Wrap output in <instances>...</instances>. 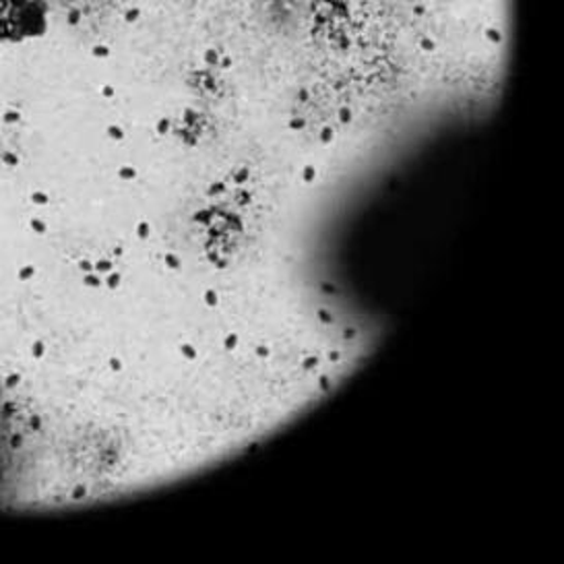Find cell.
Wrapping results in <instances>:
<instances>
[{"label":"cell","instance_id":"cell-1","mask_svg":"<svg viewBox=\"0 0 564 564\" xmlns=\"http://www.w3.org/2000/svg\"><path fill=\"white\" fill-rule=\"evenodd\" d=\"M48 30L44 0H0V48L15 46Z\"/></svg>","mask_w":564,"mask_h":564}]
</instances>
